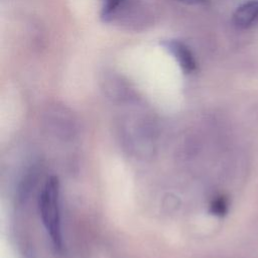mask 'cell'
Here are the masks:
<instances>
[{
  "instance_id": "cell-1",
  "label": "cell",
  "mask_w": 258,
  "mask_h": 258,
  "mask_svg": "<svg viewBox=\"0 0 258 258\" xmlns=\"http://www.w3.org/2000/svg\"><path fill=\"white\" fill-rule=\"evenodd\" d=\"M38 209L42 224L50 239V242L57 252L63 247L61 217H60V196L57 178L50 177L43 185L39 198Z\"/></svg>"
},
{
  "instance_id": "cell-2",
  "label": "cell",
  "mask_w": 258,
  "mask_h": 258,
  "mask_svg": "<svg viewBox=\"0 0 258 258\" xmlns=\"http://www.w3.org/2000/svg\"><path fill=\"white\" fill-rule=\"evenodd\" d=\"M164 48L174 57L180 69L189 74L196 69L195 56L191 53L190 49L179 40H166L162 42Z\"/></svg>"
},
{
  "instance_id": "cell-3",
  "label": "cell",
  "mask_w": 258,
  "mask_h": 258,
  "mask_svg": "<svg viewBox=\"0 0 258 258\" xmlns=\"http://www.w3.org/2000/svg\"><path fill=\"white\" fill-rule=\"evenodd\" d=\"M233 22L240 28L258 24V0H249L240 5L233 14Z\"/></svg>"
},
{
  "instance_id": "cell-4",
  "label": "cell",
  "mask_w": 258,
  "mask_h": 258,
  "mask_svg": "<svg viewBox=\"0 0 258 258\" xmlns=\"http://www.w3.org/2000/svg\"><path fill=\"white\" fill-rule=\"evenodd\" d=\"M103 6L101 16L105 21H108L117 11L123 0H102Z\"/></svg>"
},
{
  "instance_id": "cell-5",
  "label": "cell",
  "mask_w": 258,
  "mask_h": 258,
  "mask_svg": "<svg viewBox=\"0 0 258 258\" xmlns=\"http://www.w3.org/2000/svg\"><path fill=\"white\" fill-rule=\"evenodd\" d=\"M211 212L216 216H224L228 212V202L225 198L220 197L213 201L211 205Z\"/></svg>"
},
{
  "instance_id": "cell-6",
  "label": "cell",
  "mask_w": 258,
  "mask_h": 258,
  "mask_svg": "<svg viewBox=\"0 0 258 258\" xmlns=\"http://www.w3.org/2000/svg\"><path fill=\"white\" fill-rule=\"evenodd\" d=\"M180 2H183V3H186V4H201L203 2H205L206 0H178Z\"/></svg>"
}]
</instances>
